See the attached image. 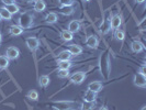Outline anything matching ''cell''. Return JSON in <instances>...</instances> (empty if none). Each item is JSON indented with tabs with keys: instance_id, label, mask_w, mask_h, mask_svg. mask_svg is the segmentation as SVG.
I'll use <instances>...</instances> for the list:
<instances>
[{
	"instance_id": "obj_1",
	"label": "cell",
	"mask_w": 146,
	"mask_h": 110,
	"mask_svg": "<svg viewBox=\"0 0 146 110\" xmlns=\"http://www.w3.org/2000/svg\"><path fill=\"white\" fill-rule=\"evenodd\" d=\"M110 68H111V66H110L108 52H104L100 57V71H101V75L104 78H109Z\"/></svg>"
},
{
	"instance_id": "obj_2",
	"label": "cell",
	"mask_w": 146,
	"mask_h": 110,
	"mask_svg": "<svg viewBox=\"0 0 146 110\" xmlns=\"http://www.w3.org/2000/svg\"><path fill=\"white\" fill-rule=\"evenodd\" d=\"M33 20H34V17L31 15L30 12L25 11L20 15L18 22H19V25L21 27L22 29H29L33 25Z\"/></svg>"
},
{
	"instance_id": "obj_3",
	"label": "cell",
	"mask_w": 146,
	"mask_h": 110,
	"mask_svg": "<svg viewBox=\"0 0 146 110\" xmlns=\"http://www.w3.org/2000/svg\"><path fill=\"white\" fill-rule=\"evenodd\" d=\"M86 79V74L84 72H76L74 73L70 77H69V81L72 84H75V85H80L84 83V81Z\"/></svg>"
},
{
	"instance_id": "obj_4",
	"label": "cell",
	"mask_w": 146,
	"mask_h": 110,
	"mask_svg": "<svg viewBox=\"0 0 146 110\" xmlns=\"http://www.w3.org/2000/svg\"><path fill=\"white\" fill-rule=\"evenodd\" d=\"M25 44H27V46H28V49L30 51L35 52L38 49V46H40V41H38L37 37H30L25 40Z\"/></svg>"
},
{
	"instance_id": "obj_5",
	"label": "cell",
	"mask_w": 146,
	"mask_h": 110,
	"mask_svg": "<svg viewBox=\"0 0 146 110\" xmlns=\"http://www.w3.org/2000/svg\"><path fill=\"white\" fill-rule=\"evenodd\" d=\"M19 55H20V51L15 46H9L7 49V51H6V57L9 61L10 59L11 61H15V59H17L19 57Z\"/></svg>"
},
{
	"instance_id": "obj_6",
	"label": "cell",
	"mask_w": 146,
	"mask_h": 110,
	"mask_svg": "<svg viewBox=\"0 0 146 110\" xmlns=\"http://www.w3.org/2000/svg\"><path fill=\"white\" fill-rule=\"evenodd\" d=\"M133 83L135 86L139 88H145L146 87V76L141 73H136L134 75V79Z\"/></svg>"
},
{
	"instance_id": "obj_7",
	"label": "cell",
	"mask_w": 146,
	"mask_h": 110,
	"mask_svg": "<svg viewBox=\"0 0 146 110\" xmlns=\"http://www.w3.org/2000/svg\"><path fill=\"white\" fill-rule=\"evenodd\" d=\"M110 24H111V30H117L121 24H122V18L120 15H114L111 17L110 20Z\"/></svg>"
},
{
	"instance_id": "obj_8",
	"label": "cell",
	"mask_w": 146,
	"mask_h": 110,
	"mask_svg": "<svg viewBox=\"0 0 146 110\" xmlns=\"http://www.w3.org/2000/svg\"><path fill=\"white\" fill-rule=\"evenodd\" d=\"M56 110H74L75 109V103L72 101H59L57 106L55 107Z\"/></svg>"
},
{
	"instance_id": "obj_9",
	"label": "cell",
	"mask_w": 146,
	"mask_h": 110,
	"mask_svg": "<svg viewBox=\"0 0 146 110\" xmlns=\"http://www.w3.org/2000/svg\"><path fill=\"white\" fill-rule=\"evenodd\" d=\"M99 44V40L96 35H90L86 39V45L90 49H97Z\"/></svg>"
},
{
	"instance_id": "obj_10",
	"label": "cell",
	"mask_w": 146,
	"mask_h": 110,
	"mask_svg": "<svg viewBox=\"0 0 146 110\" xmlns=\"http://www.w3.org/2000/svg\"><path fill=\"white\" fill-rule=\"evenodd\" d=\"M68 31L72 32V33H77L79 30H80V22L78 20H73L68 23Z\"/></svg>"
},
{
	"instance_id": "obj_11",
	"label": "cell",
	"mask_w": 146,
	"mask_h": 110,
	"mask_svg": "<svg viewBox=\"0 0 146 110\" xmlns=\"http://www.w3.org/2000/svg\"><path fill=\"white\" fill-rule=\"evenodd\" d=\"M102 84L100 81H92L88 85V90H91L96 94H98L100 90H102Z\"/></svg>"
},
{
	"instance_id": "obj_12",
	"label": "cell",
	"mask_w": 146,
	"mask_h": 110,
	"mask_svg": "<svg viewBox=\"0 0 146 110\" xmlns=\"http://www.w3.org/2000/svg\"><path fill=\"white\" fill-rule=\"evenodd\" d=\"M9 32H10L11 35L18 37V35H21L22 33H23V29H22L20 25L12 24V25H10V28H9Z\"/></svg>"
},
{
	"instance_id": "obj_13",
	"label": "cell",
	"mask_w": 146,
	"mask_h": 110,
	"mask_svg": "<svg viewBox=\"0 0 146 110\" xmlns=\"http://www.w3.org/2000/svg\"><path fill=\"white\" fill-rule=\"evenodd\" d=\"M67 50L70 52L72 55H79V54L82 53V47H81L80 45H78V44H72V45H69Z\"/></svg>"
},
{
	"instance_id": "obj_14",
	"label": "cell",
	"mask_w": 146,
	"mask_h": 110,
	"mask_svg": "<svg viewBox=\"0 0 146 110\" xmlns=\"http://www.w3.org/2000/svg\"><path fill=\"white\" fill-rule=\"evenodd\" d=\"M45 8H46V3H45L44 0H35V1H34V6H33L34 11H36V12H42V11L45 10Z\"/></svg>"
},
{
	"instance_id": "obj_15",
	"label": "cell",
	"mask_w": 146,
	"mask_h": 110,
	"mask_svg": "<svg viewBox=\"0 0 146 110\" xmlns=\"http://www.w3.org/2000/svg\"><path fill=\"white\" fill-rule=\"evenodd\" d=\"M96 98H97V94L91 91V90H87L84 95V101L87 103H95Z\"/></svg>"
},
{
	"instance_id": "obj_16",
	"label": "cell",
	"mask_w": 146,
	"mask_h": 110,
	"mask_svg": "<svg viewBox=\"0 0 146 110\" xmlns=\"http://www.w3.org/2000/svg\"><path fill=\"white\" fill-rule=\"evenodd\" d=\"M131 50L134 53H141L144 50V45L141 43L139 41H133L131 43Z\"/></svg>"
},
{
	"instance_id": "obj_17",
	"label": "cell",
	"mask_w": 146,
	"mask_h": 110,
	"mask_svg": "<svg viewBox=\"0 0 146 110\" xmlns=\"http://www.w3.org/2000/svg\"><path fill=\"white\" fill-rule=\"evenodd\" d=\"M59 12L63 15H72L75 12V8L73 6H66L59 8Z\"/></svg>"
},
{
	"instance_id": "obj_18",
	"label": "cell",
	"mask_w": 146,
	"mask_h": 110,
	"mask_svg": "<svg viewBox=\"0 0 146 110\" xmlns=\"http://www.w3.org/2000/svg\"><path fill=\"white\" fill-rule=\"evenodd\" d=\"M60 37H62L63 41L69 42V41H72V40L74 39V34L72 33V32H69L68 30H63L62 33H60Z\"/></svg>"
},
{
	"instance_id": "obj_19",
	"label": "cell",
	"mask_w": 146,
	"mask_h": 110,
	"mask_svg": "<svg viewBox=\"0 0 146 110\" xmlns=\"http://www.w3.org/2000/svg\"><path fill=\"white\" fill-rule=\"evenodd\" d=\"M72 54L68 50H64V51L59 52L58 54V61H70L72 59Z\"/></svg>"
},
{
	"instance_id": "obj_20",
	"label": "cell",
	"mask_w": 146,
	"mask_h": 110,
	"mask_svg": "<svg viewBox=\"0 0 146 110\" xmlns=\"http://www.w3.org/2000/svg\"><path fill=\"white\" fill-rule=\"evenodd\" d=\"M57 20H58V17H57V15L55 12H51V13H48L45 17V21L47 22V23H50V24L56 23Z\"/></svg>"
},
{
	"instance_id": "obj_21",
	"label": "cell",
	"mask_w": 146,
	"mask_h": 110,
	"mask_svg": "<svg viewBox=\"0 0 146 110\" xmlns=\"http://www.w3.org/2000/svg\"><path fill=\"white\" fill-rule=\"evenodd\" d=\"M0 15H1L2 20H7V21H9V20L12 19V15L8 11L7 9H5L3 7L0 8Z\"/></svg>"
},
{
	"instance_id": "obj_22",
	"label": "cell",
	"mask_w": 146,
	"mask_h": 110,
	"mask_svg": "<svg viewBox=\"0 0 146 110\" xmlns=\"http://www.w3.org/2000/svg\"><path fill=\"white\" fill-rule=\"evenodd\" d=\"M50 81H51V79H50V77L47 75H42L38 78V84H40L41 87H47L48 84H50Z\"/></svg>"
},
{
	"instance_id": "obj_23",
	"label": "cell",
	"mask_w": 146,
	"mask_h": 110,
	"mask_svg": "<svg viewBox=\"0 0 146 110\" xmlns=\"http://www.w3.org/2000/svg\"><path fill=\"white\" fill-rule=\"evenodd\" d=\"M57 65L59 69H69L72 67V63L70 61H58Z\"/></svg>"
},
{
	"instance_id": "obj_24",
	"label": "cell",
	"mask_w": 146,
	"mask_h": 110,
	"mask_svg": "<svg viewBox=\"0 0 146 110\" xmlns=\"http://www.w3.org/2000/svg\"><path fill=\"white\" fill-rule=\"evenodd\" d=\"M111 30V24H110V20H104L101 25V32L102 34H107Z\"/></svg>"
},
{
	"instance_id": "obj_25",
	"label": "cell",
	"mask_w": 146,
	"mask_h": 110,
	"mask_svg": "<svg viewBox=\"0 0 146 110\" xmlns=\"http://www.w3.org/2000/svg\"><path fill=\"white\" fill-rule=\"evenodd\" d=\"M3 8L7 9L11 15H15V13H18V12H19V7H18L15 3H13V5H8V6H3Z\"/></svg>"
},
{
	"instance_id": "obj_26",
	"label": "cell",
	"mask_w": 146,
	"mask_h": 110,
	"mask_svg": "<svg viewBox=\"0 0 146 110\" xmlns=\"http://www.w3.org/2000/svg\"><path fill=\"white\" fill-rule=\"evenodd\" d=\"M9 66V59L5 55H0V68L1 69H6Z\"/></svg>"
},
{
	"instance_id": "obj_27",
	"label": "cell",
	"mask_w": 146,
	"mask_h": 110,
	"mask_svg": "<svg viewBox=\"0 0 146 110\" xmlns=\"http://www.w3.org/2000/svg\"><path fill=\"white\" fill-rule=\"evenodd\" d=\"M95 108V103H87V101H84L82 105H80L81 110H92Z\"/></svg>"
},
{
	"instance_id": "obj_28",
	"label": "cell",
	"mask_w": 146,
	"mask_h": 110,
	"mask_svg": "<svg viewBox=\"0 0 146 110\" xmlns=\"http://www.w3.org/2000/svg\"><path fill=\"white\" fill-rule=\"evenodd\" d=\"M27 97H28L29 99H31V100H37V99H38V93H37L36 90L32 89V90H30L29 93H28Z\"/></svg>"
},
{
	"instance_id": "obj_29",
	"label": "cell",
	"mask_w": 146,
	"mask_h": 110,
	"mask_svg": "<svg viewBox=\"0 0 146 110\" xmlns=\"http://www.w3.org/2000/svg\"><path fill=\"white\" fill-rule=\"evenodd\" d=\"M114 37L117 39V41H123L125 37V32L122 30H117L114 33Z\"/></svg>"
},
{
	"instance_id": "obj_30",
	"label": "cell",
	"mask_w": 146,
	"mask_h": 110,
	"mask_svg": "<svg viewBox=\"0 0 146 110\" xmlns=\"http://www.w3.org/2000/svg\"><path fill=\"white\" fill-rule=\"evenodd\" d=\"M57 76L59 78H67L69 77V69H59Z\"/></svg>"
},
{
	"instance_id": "obj_31",
	"label": "cell",
	"mask_w": 146,
	"mask_h": 110,
	"mask_svg": "<svg viewBox=\"0 0 146 110\" xmlns=\"http://www.w3.org/2000/svg\"><path fill=\"white\" fill-rule=\"evenodd\" d=\"M60 3V7H66V6H73L74 0H58Z\"/></svg>"
},
{
	"instance_id": "obj_32",
	"label": "cell",
	"mask_w": 146,
	"mask_h": 110,
	"mask_svg": "<svg viewBox=\"0 0 146 110\" xmlns=\"http://www.w3.org/2000/svg\"><path fill=\"white\" fill-rule=\"evenodd\" d=\"M2 3L5 6H8V5H13L15 3V0H2Z\"/></svg>"
},
{
	"instance_id": "obj_33",
	"label": "cell",
	"mask_w": 146,
	"mask_h": 110,
	"mask_svg": "<svg viewBox=\"0 0 146 110\" xmlns=\"http://www.w3.org/2000/svg\"><path fill=\"white\" fill-rule=\"evenodd\" d=\"M139 73L143 74V75H145V76H146V66L145 65H143L142 67H141V68H139Z\"/></svg>"
},
{
	"instance_id": "obj_34",
	"label": "cell",
	"mask_w": 146,
	"mask_h": 110,
	"mask_svg": "<svg viewBox=\"0 0 146 110\" xmlns=\"http://www.w3.org/2000/svg\"><path fill=\"white\" fill-rule=\"evenodd\" d=\"M144 1H145V0H135V2H136V3H139V5H141V3H143Z\"/></svg>"
},
{
	"instance_id": "obj_35",
	"label": "cell",
	"mask_w": 146,
	"mask_h": 110,
	"mask_svg": "<svg viewBox=\"0 0 146 110\" xmlns=\"http://www.w3.org/2000/svg\"><path fill=\"white\" fill-rule=\"evenodd\" d=\"M99 110H108V108H107L106 106H103V107H101V108H100Z\"/></svg>"
},
{
	"instance_id": "obj_36",
	"label": "cell",
	"mask_w": 146,
	"mask_h": 110,
	"mask_svg": "<svg viewBox=\"0 0 146 110\" xmlns=\"http://www.w3.org/2000/svg\"><path fill=\"white\" fill-rule=\"evenodd\" d=\"M27 1H28V2H34L35 0H27Z\"/></svg>"
},
{
	"instance_id": "obj_37",
	"label": "cell",
	"mask_w": 146,
	"mask_h": 110,
	"mask_svg": "<svg viewBox=\"0 0 146 110\" xmlns=\"http://www.w3.org/2000/svg\"><path fill=\"white\" fill-rule=\"evenodd\" d=\"M1 40H2V35H1V32H0V43H1Z\"/></svg>"
},
{
	"instance_id": "obj_38",
	"label": "cell",
	"mask_w": 146,
	"mask_h": 110,
	"mask_svg": "<svg viewBox=\"0 0 146 110\" xmlns=\"http://www.w3.org/2000/svg\"><path fill=\"white\" fill-rule=\"evenodd\" d=\"M141 110H146V106H144V107H143V108H142Z\"/></svg>"
},
{
	"instance_id": "obj_39",
	"label": "cell",
	"mask_w": 146,
	"mask_h": 110,
	"mask_svg": "<svg viewBox=\"0 0 146 110\" xmlns=\"http://www.w3.org/2000/svg\"><path fill=\"white\" fill-rule=\"evenodd\" d=\"M84 1H87V2H89V1H91V0H84Z\"/></svg>"
},
{
	"instance_id": "obj_40",
	"label": "cell",
	"mask_w": 146,
	"mask_h": 110,
	"mask_svg": "<svg viewBox=\"0 0 146 110\" xmlns=\"http://www.w3.org/2000/svg\"><path fill=\"white\" fill-rule=\"evenodd\" d=\"M1 20H2V18H1V15H0V21H1Z\"/></svg>"
}]
</instances>
